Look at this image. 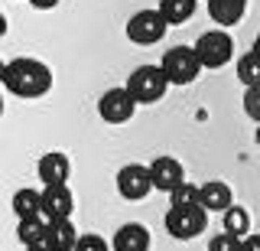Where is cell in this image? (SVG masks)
<instances>
[{"instance_id": "1f68e13d", "label": "cell", "mask_w": 260, "mask_h": 251, "mask_svg": "<svg viewBox=\"0 0 260 251\" xmlns=\"http://www.w3.org/2000/svg\"><path fill=\"white\" fill-rule=\"evenodd\" d=\"M0 115H4V98H0Z\"/></svg>"}, {"instance_id": "6da1fadb", "label": "cell", "mask_w": 260, "mask_h": 251, "mask_svg": "<svg viewBox=\"0 0 260 251\" xmlns=\"http://www.w3.org/2000/svg\"><path fill=\"white\" fill-rule=\"evenodd\" d=\"M4 88L16 98H43L52 88V69L39 59H29V55H20V59H10L7 62V72H4Z\"/></svg>"}, {"instance_id": "ac0fdd59", "label": "cell", "mask_w": 260, "mask_h": 251, "mask_svg": "<svg viewBox=\"0 0 260 251\" xmlns=\"http://www.w3.org/2000/svg\"><path fill=\"white\" fill-rule=\"evenodd\" d=\"M195 4L199 0H159L156 10L166 17L169 26H179V23H189L195 17Z\"/></svg>"}, {"instance_id": "f1b7e54d", "label": "cell", "mask_w": 260, "mask_h": 251, "mask_svg": "<svg viewBox=\"0 0 260 251\" xmlns=\"http://www.w3.org/2000/svg\"><path fill=\"white\" fill-rule=\"evenodd\" d=\"M250 52H257V55H260V33H257V39H254V49H250Z\"/></svg>"}, {"instance_id": "d6986e66", "label": "cell", "mask_w": 260, "mask_h": 251, "mask_svg": "<svg viewBox=\"0 0 260 251\" xmlns=\"http://www.w3.org/2000/svg\"><path fill=\"white\" fill-rule=\"evenodd\" d=\"M238 82L244 88H260V55L247 52L238 59Z\"/></svg>"}, {"instance_id": "e0dca14e", "label": "cell", "mask_w": 260, "mask_h": 251, "mask_svg": "<svg viewBox=\"0 0 260 251\" xmlns=\"http://www.w3.org/2000/svg\"><path fill=\"white\" fill-rule=\"evenodd\" d=\"M13 212L16 218H29V215H43V189H32V186H23V189L13 192Z\"/></svg>"}, {"instance_id": "44dd1931", "label": "cell", "mask_w": 260, "mask_h": 251, "mask_svg": "<svg viewBox=\"0 0 260 251\" xmlns=\"http://www.w3.org/2000/svg\"><path fill=\"white\" fill-rule=\"evenodd\" d=\"M169 206H199V186L185 180L182 186H176L169 192Z\"/></svg>"}, {"instance_id": "4316f807", "label": "cell", "mask_w": 260, "mask_h": 251, "mask_svg": "<svg viewBox=\"0 0 260 251\" xmlns=\"http://www.w3.org/2000/svg\"><path fill=\"white\" fill-rule=\"evenodd\" d=\"M7 30H10V26H7V17L0 13V36H7Z\"/></svg>"}, {"instance_id": "3957f363", "label": "cell", "mask_w": 260, "mask_h": 251, "mask_svg": "<svg viewBox=\"0 0 260 251\" xmlns=\"http://www.w3.org/2000/svg\"><path fill=\"white\" fill-rule=\"evenodd\" d=\"M162 225L176 241H192L208 229V212L202 206H169Z\"/></svg>"}, {"instance_id": "603a6c76", "label": "cell", "mask_w": 260, "mask_h": 251, "mask_svg": "<svg viewBox=\"0 0 260 251\" xmlns=\"http://www.w3.org/2000/svg\"><path fill=\"white\" fill-rule=\"evenodd\" d=\"M244 115L254 124H260V88H247L244 92Z\"/></svg>"}, {"instance_id": "5b68a950", "label": "cell", "mask_w": 260, "mask_h": 251, "mask_svg": "<svg viewBox=\"0 0 260 251\" xmlns=\"http://www.w3.org/2000/svg\"><path fill=\"white\" fill-rule=\"evenodd\" d=\"M162 72H166L169 85H192L202 75V62L195 55V46H173L162 52Z\"/></svg>"}, {"instance_id": "52a82bcc", "label": "cell", "mask_w": 260, "mask_h": 251, "mask_svg": "<svg viewBox=\"0 0 260 251\" xmlns=\"http://www.w3.org/2000/svg\"><path fill=\"white\" fill-rule=\"evenodd\" d=\"M117 192L120 199L127 202H140L153 192V176H150V166L143 163H127L117 170Z\"/></svg>"}, {"instance_id": "277c9868", "label": "cell", "mask_w": 260, "mask_h": 251, "mask_svg": "<svg viewBox=\"0 0 260 251\" xmlns=\"http://www.w3.org/2000/svg\"><path fill=\"white\" fill-rule=\"evenodd\" d=\"M195 55H199L202 69H224L234 59V39L228 30H208L195 39Z\"/></svg>"}, {"instance_id": "30bf717a", "label": "cell", "mask_w": 260, "mask_h": 251, "mask_svg": "<svg viewBox=\"0 0 260 251\" xmlns=\"http://www.w3.org/2000/svg\"><path fill=\"white\" fill-rule=\"evenodd\" d=\"M72 212H75V196H72L69 183L43 186V215L49 222H55V218H72Z\"/></svg>"}, {"instance_id": "83f0119b", "label": "cell", "mask_w": 260, "mask_h": 251, "mask_svg": "<svg viewBox=\"0 0 260 251\" xmlns=\"http://www.w3.org/2000/svg\"><path fill=\"white\" fill-rule=\"evenodd\" d=\"M26 251H52V248H46V245H29Z\"/></svg>"}, {"instance_id": "d4e9b609", "label": "cell", "mask_w": 260, "mask_h": 251, "mask_svg": "<svg viewBox=\"0 0 260 251\" xmlns=\"http://www.w3.org/2000/svg\"><path fill=\"white\" fill-rule=\"evenodd\" d=\"M241 251H260V235L250 232L247 238H241Z\"/></svg>"}, {"instance_id": "f546056e", "label": "cell", "mask_w": 260, "mask_h": 251, "mask_svg": "<svg viewBox=\"0 0 260 251\" xmlns=\"http://www.w3.org/2000/svg\"><path fill=\"white\" fill-rule=\"evenodd\" d=\"M4 72H7V62H0V85H4Z\"/></svg>"}, {"instance_id": "5bb4252c", "label": "cell", "mask_w": 260, "mask_h": 251, "mask_svg": "<svg viewBox=\"0 0 260 251\" xmlns=\"http://www.w3.org/2000/svg\"><path fill=\"white\" fill-rule=\"evenodd\" d=\"M78 229L72 225V218H55V222H49V232H46V248L52 251H75L78 245Z\"/></svg>"}, {"instance_id": "484cf974", "label": "cell", "mask_w": 260, "mask_h": 251, "mask_svg": "<svg viewBox=\"0 0 260 251\" xmlns=\"http://www.w3.org/2000/svg\"><path fill=\"white\" fill-rule=\"evenodd\" d=\"M29 7H36V10H55L59 7V0H26Z\"/></svg>"}, {"instance_id": "7c38bea8", "label": "cell", "mask_w": 260, "mask_h": 251, "mask_svg": "<svg viewBox=\"0 0 260 251\" xmlns=\"http://www.w3.org/2000/svg\"><path fill=\"white\" fill-rule=\"evenodd\" d=\"M199 206L205 212H228L234 206V192L224 180H208L199 186Z\"/></svg>"}, {"instance_id": "cb8c5ba5", "label": "cell", "mask_w": 260, "mask_h": 251, "mask_svg": "<svg viewBox=\"0 0 260 251\" xmlns=\"http://www.w3.org/2000/svg\"><path fill=\"white\" fill-rule=\"evenodd\" d=\"M75 251H114V248L101 238V235H91V232H88V235H81V238H78Z\"/></svg>"}, {"instance_id": "7a4b0ae2", "label": "cell", "mask_w": 260, "mask_h": 251, "mask_svg": "<svg viewBox=\"0 0 260 251\" xmlns=\"http://www.w3.org/2000/svg\"><path fill=\"white\" fill-rule=\"evenodd\" d=\"M124 88L134 95L137 104H156V101H162V95H166L169 78H166V72H162V66H137L127 75Z\"/></svg>"}, {"instance_id": "9c48e42d", "label": "cell", "mask_w": 260, "mask_h": 251, "mask_svg": "<svg viewBox=\"0 0 260 251\" xmlns=\"http://www.w3.org/2000/svg\"><path fill=\"white\" fill-rule=\"evenodd\" d=\"M150 176H153V189H159V192H173L176 186L185 183L182 163H179L176 157H166V153L150 163Z\"/></svg>"}, {"instance_id": "4fadbf2b", "label": "cell", "mask_w": 260, "mask_h": 251, "mask_svg": "<svg viewBox=\"0 0 260 251\" xmlns=\"http://www.w3.org/2000/svg\"><path fill=\"white\" fill-rule=\"evenodd\" d=\"M114 251H150V229L140 222H127L114 232Z\"/></svg>"}, {"instance_id": "2e32d148", "label": "cell", "mask_w": 260, "mask_h": 251, "mask_svg": "<svg viewBox=\"0 0 260 251\" xmlns=\"http://www.w3.org/2000/svg\"><path fill=\"white\" fill-rule=\"evenodd\" d=\"M46 232H49V218H46V215L20 218V225H16V238H20L23 248H29V245H46Z\"/></svg>"}, {"instance_id": "8fae6325", "label": "cell", "mask_w": 260, "mask_h": 251, "mask_svg": "<svg viewBox=\"0 0 260 251\" xmlns=\"http://www.w3.org/2000/svg\"><path fill=\"white\" fill-rule=\"evenodd\" d=\"M36 173H39V180H43V186H62V183H69V176H72V160L59 150H49V153L39 157Z\"/></svg>"}, {"instance_id": "8992f818", "label": "cell", "mask_w": 260, "mask_h": 251, "mask_svg": "<svg viewBox=\"0 0 260 251\" xmlns=\"http://www.w3.org/2000/svg\"><path fill=\"white\" fill-rule=\"evenodd\" d=\"M169 23L162 17L159 10H137L134 17L127 20V39L137 46H156L162 43V36H166Z\"/></svg>"}, {"instance_id": "9a60e30c", "label": "cell", "mask_w": 260, "mask_h": 251, "mask_svg": "<svg viewBox=\"0 0 260 251\" xmlns=\"http://www.w3.org/2000/svg\"><path fill=\"white\" fill-rule=\"evenodd\" d=\"M244 13H247V0H208V17L221 30L241 23Z\"/></svg>"}, {"instance_id": "ba28073f", "label": "cell", "mask_w": 260, "mask_h": 251, "mask_svg": "<svg viewBox=\"0 0 260 251\" xmlns=\"http://www.w3.org/2000/svg\"><path fill=\"white\" fill-rule=\"evenodd\" d=\"M137 111V101L127 88H108V92L98 98V115L108 124H127Z\"/></svg>"}, {"instance_id": "4dcf8cb0", "label": "cell", "mask_w": 260, "mask_h": 251, "mask_svg": "<svg viewBox=\"0 0 260 251\" xmlns=\"http://www.w3.org/2000/svg\"><path fill=\"white\" fill-rule=\"evenodd\" d=\"M254 144L260 147V124H257V131H254Z\"/></svg>"}, {"instance_id": "7402d4cb", "label": "cell", "mask_w": 260, "mask_h": 251, "mask_svg": "<svg viewBox=\"0 0 260 251\" xmlns=\"http://www.w3.org/2000/svg\"><path fill=\"white\" fill-rule=\"evenodd\" d=\"M208 251H241V238L231 232H218L215 238L208 241Z\"/></svg>"}, {"instance_id": "ffe728a7", "label": "cell", "mask_w": 260, "mask_h": 251, "mask_svg": "<svg viewBox=\"0 0 260 251\" xmlns=\"http://www.w3.org/2000/svg\"><path fill=\"white\" fill-rule=\"evenodd\" d=\"M221 215H224V232L238 235V238H247V235H250V212L244 206H231Z\"/></svg>"}]
</instances>
